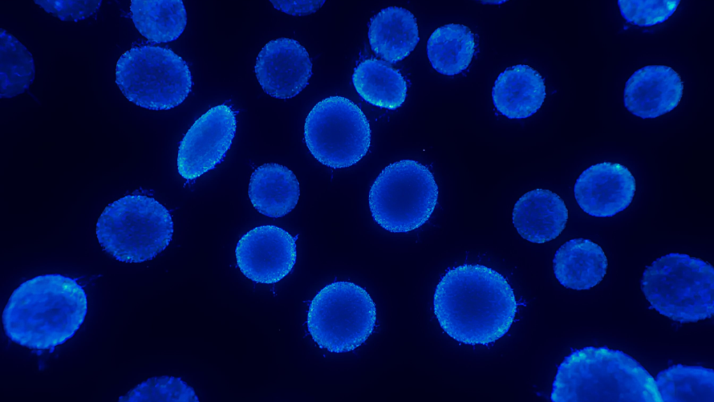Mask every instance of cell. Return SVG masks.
<instances>
[{
	"label": "cell",
	"instance_id": "obj_4",
	"mask_svg": "<svg viewBox=\"0 0 714 402\" xmlns=\"http://www.w3.org/2000/svg\"><path fill=\"white\" fill-rule=\"evenodd\" d=\"M641 289L651 306L681 323L697 322L714 313V269L702 259L670 253L646 266Z\"/></svg>",
	"mask_w": 714,
	"mask_h": 402
},
{
	"label": "cell",
	"instance_id": "obj_22",
	"mask_svg": "<svg viewBox=\"0 0 714 402\" xmlns=\"http://www.w3.org/2000/svg\"><path fill=\"white\" fill-rule=\"evenodd\" d=\"M475 52L474 35L462 24H448L436 28L428 38L427 54L438 73L455 75L470 64Z\"/></svg>",
	"mask_w": 714,
	"mask_h": 402
},
{
	"label": "cell",
	"instance_id": "obj_25",
	"mask_svg": "<svg viewBox=\"0 0 714 402\" xmlns=\"http://www.w3.org/2000/svg\"><path fill=\"white\" fill-rule=\"evenodd\" d=\"M119 401H199L194 389L180 378L153 377L140 383Z\"/></svg>",
	"mask_w": 714,
	"mask_h": 402
},
{
	"label": "cell",
	"instance_id": "obj_11",
	"mask_svg": "<svg viewBox=\"0 0 714 402\" xmlns=\"http://www.w3.org/2000/svg\"><path fill=\"white\" fill-rule=\"evenodd\" d=\"M235 256L240 271L248 279L261 284L275 283L295 265L296 240L278 226H258L238 240Z\"/></svg>",
	"mask_w": 714,
	"mask_h": 402
},
{
	"label": "cell",
	"instance_id": "obj_23",
	"mask_svg": "<svg viewBox=\"0 0 714 402\" xmlns=\"http://www.w3.org/2000/svg\"><path fill=\"white\" fill-rule=\"evenodd\" d=\"M662 402H714V371L700 366L676 364L655 379Z\"/></svg>",
	"mask_w": 714,
	"mask_h": 402
},
{
	"label": "cell",
	"instance_id": "obj_15",
	"mask_svg": "<svg viewBox=\"0 0 714 402\" xmlns=\"http://www.w3.org/2000/svg\"><path fill=\"white\" fill-rule=\"evenodd\" d=\"M512 223L524 239L542 244L556 238L565 228L568 211L564 201L549 189L524 193L512 209Z\"/></svg>",
	"mask_w": 714,
	"mask_h": 402
},
{
	"label": "cell",
	"instance_id": "obj_8",
	"mask_svg": "<svg viewBox=\"0 0 714 402\" xmlns=\"http://www.w3.org/2000/svg\"><path fill=\"white\" fill-rule=\"evenodd\" d=\"M375 304L369 293L349 281H336L321 289L311 301L308 332L321 348L334 353L360 346L374 330Z\"/></svg>",
	"mask_w": 714,
	"mask_h": 402
},
{
	"label": "cell",
	"instance_id": "obj_1",
	"mask_svg": "<svg viewBox=\"0 0 714 402\" xmlns=\"http://www.w3.org/2000/svg\"><path fill=\"white\" fill-rule=\"evenodd\" d=\"M434 311L443 331L467 345H488L510 329L517 313L512 288L504 276L481 265L448 271L437 284Z\"/></svg>",
	"mask_w": 714,
	"mask_h": 402
},
{
	"label": "cell",
	"instance_id": "obj_10",
	"mask_svg": "<svg viewBox=\"0 0 714 402\" xmlns=\"http://www.w3.org/2000/svg\"><path fill=\"white\" fill-rule=\"evenodd\" d=\"M236 119L228 105H216L202 114L181 141L177 170L192 180L213 169L224 158L235 136Z\"/></svg>",
	"mask_w": 714,
	"mask_h": 402
},
{
	"label": "cell",
	"instance_id": "obj_2",
	"mask_svg": "<svg viewBox=\"0 0 714 402\" xmlns=\"http://www.w3.org/2000/svg\"><path fill=\"white\" fill-rule=\"evenodd\" d=\"M87 298L75 279L59 274L36 276L11 294L2 313L7 336L31 349L56 347L83 323Z\"/></svg>",
	"mask_w": 714,
	"mask_h": 402
},
{
	"label": "cell",
	"instance_id": "obj_24",
	"mask_svg": "<svg viewBox=\"0 0 714 402\" xmlns=\"http://www.w3.org/2000/svg\"><path fill=\"white\" fill-rule=\"evenodd\" d=\"M1 98L24 93L35 78L33 59L16 38L1 29Z\"/></svg>",
	"mask_w": 714,
	"mask_h": 402
},
{
	"label": "cell",
	"instance_id": "obj_5",
	"mask_svg": "<svg viewBox=\"0 0 714 402\" xmlns=\"http://www.w3.org/2000/svg\"><path fill=\"white\" fill-rule=\"evenodd\" d=\"M174 223L155 199L128 195L109 204L99 216L96 234L103 249L125 263L152 260L170 243Z\"/></svg>",
	"mask_w": 714,
	"mask_h": 402
},
{
	"label": "cell",
	"instance_id": "obj_21",
	"mask_svg": "<svg viewBox=\"0 0 714 402\" xmlns=\"http://www.w3.org/2000/svg\"><path fill=\"white\" fill-rule=\"evenodd\" d=\"M130 10L139 34L156 43L177 39L187 23L186 10L181 0H132Z\"/></svg>",
	"mask_w": 714,
	"mask_h": 402
},
{
	"label": "cell",
	"instance_id": "obj_18",
	"mask_svg": "<svg viewBox=\"0 0 714 402\" xmlns=\"http://www.w3.org/2000/svg\"><path fill=\"white\" fill-rule=\"evenodd\" d=\"M607 259L602 248L590 239L577 238L564 243L553 259L555 277L563 286L589 290L604 278Z\"/></svg>",
	"mask_w": 714,
	"mask_h": 402
},
{
	"label": "cell",
	"instance_id": "obj_13",
	"mask_svg": "<svg viewBox=\"0 0 714 402\" xmlns=\"http://www.w3.org/2000/svg\"><path fill=\"white\" fill-rule=\"evenodd\" d=\"M635 191V179L629 169L612 162L588 167L574 186L578 205L597 218L612 217L625 210L632 202Z\"/></svg>",
	"mask_w": 714,
	"mask_h": 402
},
{
	"label": "cell",
	"instance_id": "obj_6",
	"mask_svg": "<svg viewBox=\"0 0 714 402\" xmlns=\"http://www.w3.org/2000/svg\"><path fill=\"white\" fill-rule=\"evenodd\" d=\"M438 186L432 172L411 159L385 167L372 184L368 204L374 221L383 229L407 232L424 225L438 200Z\"/></svg>",
	"mask_w": 714,
	"mask_h": 402
},
{
	"label": "cell",
	"instance_id": "obj_27",
	"mask_svg": "<svg viewBox=\"0 0 714 402\" xmlns=\"http://www.w3.org/2000/svg\"><path fill=\"white\" fill-rule=\"evenodd\" d=\"M47 13L63 21L84 20L94 13L101 6V1H34Z\"/></svg>",
	"mask_w": 714,
	"mask_h": 402
},
{
	"label": "cell",
	"instance_id": "obj_9",
	"mask_svg": "<svg viewBox=\"0 0 714 402\" xmlns=\"http://www.w3.org/2000/svg\"><path fill=\"white\" fill-rule=\"evenodd\" d=\"M304 140L321 164L340 169L359 162L371 143L369 121L349 98L331 96L316 103L306 117Z\"/></svg>",
	"mask_w": 714,
	"mask_h": 402
},
{
	"label": "cell",
	"instance_id": "obj_26",
	"mask_svg": "<svg viewBox=\"0 0 714 402\" xmlns=\"http://www.w3.org/2000/svg\"><path fill=\"white\" fill-rule=\"evenodd\" d=\"M680 1L620 0L618 5L623 17L630 23L650 27L667 20L676 10Z\"/></svg>",
	"mask_w": 714,
	"mask_h": 402
},
{
	"label": "cell",
	"instance_id": "obj_16",
	"mask_svg": "<svg viewBox=\"0 0 714 402\" xmlns=\"http://www.w3.org/2000/svg\"><path fill=\"white\" fill-rule=\"evenodd\" d=\"M495 108L509 119H524L535 114L546 97L541 75L526 64L508 67L497 77L492 91Z\"/></svg>",
	"mask_w": 714,
	"mask_h": 402
},
{
	"label": "cell",
	"instance_id": "obj_17",
	"mask_svg": "<svg viewBox=\"0 0 714 402\" xmlns=\"http://www.w3.org/2000/svg\"><path fill=\"white\" fill-rule=\"evenodd\" d=\"M248 197L260 214L270 218H280L296 206L300 197L299 182L286 166L265 163L252 173Z\"/></svg>",
	"mask_w": 714,
	"mask_h": 402
},
{
	"label": "cell",
	"instance_id": "obj_7",
	"mask_svg": "<svg viewBox=\"0 0 714 402\" xmlns=\"http://www.w3.org/2000/svg\"><path fill=\"white\" fill-rule=\"evenodd\" d=\"M115 83L135 105L166 110L185 100L192 80L186 62L170 49L140 46L120 56L116 64Z\"/></svg>",
	"mask_w": 714,
	"mask_h": 402
},
{
	"label": "cell",
	"instance_id": "obj_28",
	"mask_svg": "<svg viewBox=\"0 0 714 402\" xmlns=\"http://www.w3.org/2000/svg\"><path fill=\"white\" fill-rule=\"evenodd\" d=\"M273 7L292 15H305L316 12L325 1H270Z\"/></svg>",
	"mask_w": 714,
	"mask_h": 402
},
{
	"label": "cell",
	"instance_id": "obj_14",
	"mask_svg": "<svg viewBox=\"0 0 714 402\" xmlns=\"http://www.w3.org/2000/svg\"><path fill=\"white\" fill-rule=\"evenodd\" d=\"M683 83L679 74L664 65L636 70L626 82L623 102L627 110L642 119L658 117L680 103Z\"/></svg>",
	"mask_w": 714,
	"mask_h": 402
},
{
	"label": "cell",
	"instance_id": "obj_19",
	"mask_svg": "<svg viewBox=\"0 0 714 402\" xmlns=\"http://www.w3.org/2000/svg\"><path fill=\"white\" fill-rule=\"evenodd\" d=\"M368 39L372 50L382 59L389 63L402 61L419 41L416 17L404 8H383L371 18Z\"/></svg>",
	"mask_w": 714,
	"mask_h": 402
},
{
	"label": "cell",
	"instance_id": "obj_20",
	"mask_svg": "<svg viewBox=\"0 0 714 402\" xmlns=\"http://www.w3.org/2000/svg\"><path fill=\"white\" fill-rule=\"evenodd\" d=\"M354 88L367 103L383 108H397L404 103L407 84L402 75L377 59L360 62L352 75Z\"/></svg>",
	"mask_w": 714,
	"mask_h": 402
},
{
	"label": "cell",
	"instance_id": "obj_3",
	"mask_svg": "<svg viewBox=\"0 0 714 402\" xmlns=\"http://www.w3.org/2000/svg\"><path fill=\"white\" fill-rule=\"evenodd\" d=\"M554 402H662L653 376L629 355L588 346L565 357L550 396Z\"/></svg>",
	"mask_w": 714,
	"mask_h": 402
},
{
	"label": "cell",
	"instance_id": "obj_12",
	"mask_svg": "<svg viewBox=\"0 0 714 402\" xmlns=\"http://www.w3.org/2000/svg\"><path fill=\"white\" fill-rule=\"evenodd\" d=\"M255 73L268 95L288 99L307 87L312 64L308 52L299 42L282 37L270 40L262 47L256 59Z\"/></svg>",
	"mask_w": 714,
	"mask_h": 402
}]
</instances>
